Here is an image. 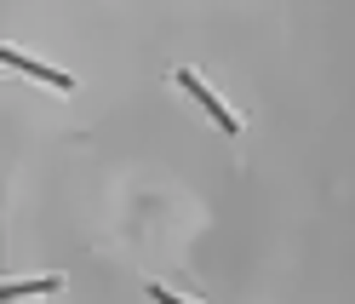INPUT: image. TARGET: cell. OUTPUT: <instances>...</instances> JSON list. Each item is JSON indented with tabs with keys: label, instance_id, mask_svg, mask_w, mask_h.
Returning <instances> with one entry per match:
<instances>
[{
	"label": "cell",
	"instance_id": "obj_4",
	"mask_svg": "<svg viewBox=\"0 0 355 304\" xmlns=\"http://www.w3.org/2000/svg\"><path fill=\"white\" fill-rule=\"evenodd\" d=\"M149 304H189V298H178V293H166V287H149Z\"/></svg>",
	"mask_w": 355,
	"mask_h": 304
},
{
	"label": "cell",
	"instance_id": "obj_1",
	"mask_svg": "<svg viewBox=\"0 0 355 304\" xmlns=\"http://www.w3.org/2000/svg\"><path fill=\"white\" fill-rule=\"evenodd\" d=\"M172 81H178V86H184V92H189V98H195V103H201V110H207V115H212V121H218V126H224V133H230V138H235V133H241V121H235V115H230V110H224V98H218V92H212V86H207V81H195V75H189V69H178V75H172Z\"/></svg>",
	"mask_w": 355,
	"mask_h": 304
},
{
	"label": "cell",
	"instance_id": "obj_2",
	"mask_svg": "<svg viewBox=\"0 0 355 304\" xmlns=\"http://www.w3.org/2000/svg\"><path fill=\"white\" fill-rule=\"evenodd\" d=\"M0 63H12V69H24V75H35V81H46L52 92H75V75L52 69V63H35L29 52H17V47H0Z\"/></svg>",
	"mask_w": 355,
	"mask_h": 304
},
{
	"label": "cell",
	"instance_id": "obj_3",
	"mask_svg": "<svg viewBox=\"0 0 355 304\" xmlns=\"http://www.w3.org/2000/svg\"><path fill=\"white\" fill-rule=\"evenodd\" d=\"M63 287V276H40V281H6L0 287V298L6 304H17V298H35V293H58Z\"/></svg>",
	"mask_w": 355,
	"mask_h": 304
}]
</instances>
